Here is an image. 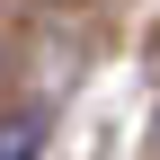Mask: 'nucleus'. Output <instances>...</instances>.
Here are the masks:
<instances>
[{"label": "nucleus", "instance_id": "obj_1", "mask_svg": "<svg viewBox=\"0 0 160 160\" xmlns=\"http://www.w3.org/2000/svg\"><path fill=\"white\" fill-rule=\"evenodd\" d=\"M36 142H45V116H9L0 125V160H36Z\"/></svg>", "mask_w": 160, "mask_h": 160}]
</instances>
